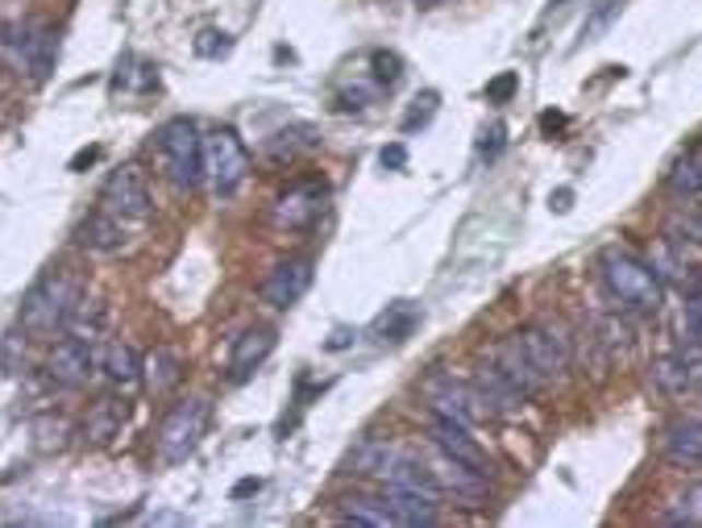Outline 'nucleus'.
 <instances>
[{"label": "nucleus", "mask_w": 702, "mask_h": 528, "mask_svg": "<svg viewBox=\"0 0 702 528\" xmlns=\"http://www.w3.org/2000/svg\"><path fill=\"white\" fill-rule=\"evenodd\" d=\"M599 279H602V288H607V296L616 300L620 308H628V313H641V317L662 313L665 283L657 279V271L644 262L641 254L620 250V246L602 250L599 254Z\"/></svg>", "instance_id": "f257e3e1"}, {"label": "nucleus", "mask_w": 702, "mask_h": 528, "mask_svg": "<svg viewBox=\"0 0 702 528\" xmlns=\"http://www.w3.org/2000/svg\"><path fill=\"white\" fill-rule=\"evenodd\" d=\"M154 154L163 163L166 179L179 191H196L204 184V138H200L196 121L175 117V121L154 129Z\"/></svg>", "instance_id": "f03ea898"}, {"label": "nucleus", "mask_w": 702, "mask_h": 528, "mask_svg": "<svg viewBox=\"0 0 702 528\" xmlns=\"http://www.w3.org/2000/svg\"><path fill=\"white\" fill-rule=\"evenodd\" d=\"M80 283L71 275H62V271H50V275H42L25 300H21V329L25 333H55V329H67V320L75 313V304H80Z\"/></svg>", "instance_id": "7ed1b4c3"}, {"label": "nucleus", "mask_w": 702, "mask_h": 528, "mask_svg": "<svg viewBox=\"0 0 702 528\" xmlns=\"http://www.w3.org/2000/svg\"><path fill=\"white\" fill-rule=\"evenodd\" d=\"M55 55H59V38L42 22H17L0 30V63H9L17 75H30L34 84L55 71Z\"/></svg>", "instance_id": "20e7f679"}, {"label": "nucleus", "mask_w": 702, "mask_h": 528, "mask_svg": "<svg viewBox=\"0 0 702 528\" xmlns=\"http://www.w3.org/2000/svg\"><path fill=\"white\" fill-rule=\"evenodd\" d=\"M208 421H212V403L200 400V396H191V400H179L171 412H166V421L159 424V458L163 462H184L187 454H196V445L200 437L208 433Z\"/></svg>", "instance_id": "39448f33"}, {"label": "nucleus", "mask_w": 702, "mask_h": 528, "mask_svg": "<svg viewBox=\"0 0 702 528\" xmlns=\"http://www.w3.org/2000/svg\"><path fill=\"white\" fill-rule=\"evenodd\" d=\"M424 400L433 408V416H449L457 424H482V421H495V412H491V403L482 400V391H478L475 383H461L454 375H429L424 379Z\"/></svg>", "instance_id": "423d86ee"}, {"label": "nucleus", "mask_w": 702, "mask_h": 528, "mask_svg": "<svg viewBox=\"0 0 702 528\" xmlns=\"http://www.w3.org/2000/svg\"><path fill=\"white\" fill-rule=\"evenodd\" d=\"M249 175V154L242 138L233 129H212L204 138V179L212 184L217 196H233L246 184Z\"/></svg>", "instance_id": "0eeeda50"}, {"label": "nucleus", "mask_w": 702, "mask_h": 528, "mask_svg": "<svg viewBox=\"0 0 702 528\" xmlns=\"http://www.w3.org/2000/svg\"><path fill=\"white\" fill-rule=\"evenodd\" d=\"M519 341L528 350V359L537 362V371L545 375L549 383H558L570 375L574 366V338H565L558 320H533L519 329Z\"/></svg>", "instance_id": "6e6552de"}, {"label": "nucleus", "mask_w": 702, "mask_h": 528, "mask_svg": "<svg viewBox=\"0 0 702 528\" xmlns=\"http://www.w3.org/2000/svg\"><path fill=\"white\" fill-rule=\"evenodd\" d=\"M104 209L113 212V216H121V221H145L154 204H150V188H145V179L138 175L133 167H117L108 179H104V191H101Z\"/></svg>", "instance_id": "1a4fd4ad"}, {"label": "nucleus", "mask_w": 702, "mask_h": 528, "mask_svg": "<svg viewBox=\"0 0 702 528\" xmlns=\"http://www.w3.org/2000/svg\"><path fill=\"white\" fill-rule=\"evenodd\" d=\"M46 375L59 383V387H83V383L96 375V350H92V341H80V338L55 341L50 354H46Z\"/></svg>", "instance_id": "9d476101"}, {"label": "nucleus", "mask_w": 702, "mask_h": 528, "mask_svg": "<svg viewBox=\"0 0 702 528\" xmlns=\"http://www.w3.org/2000/svg\"><path fill=\"white\" fill-rule=\"evenodd\" d=\"M491 362H495L507 379L516 383V391L524 396V400H537L540 391L549 387V379L537 371V362L528 359V350H524L519 333H507V338L499 341L495 350H491Z\"/></svg>", "instance_id": "9b49d317"}, {"label": "nucleus", "mask_w": 702, "mask_h": 528, "mask_svg": "<svg viewBox=\"0 0 702 528\" xmlns=\"http://www.w3.org/2000/svg\"><path fill=\"white\" fill-rule=\"evenodd\" d=\"M429 437H433L436 454H445V458H454V462L475 466L478 474H491V458H487V449L470 437V429H466V424L449 421V416H433Z\"/></svg>", "instance_id": "f8f14e48"}, {"label": "nucleus", "mask_w": 702, "mask_h": 528, "mask_svg": "<svg viewBox=\"0 0 702 528\" xmlns=\"http://www.w3.org/2000/svg\"><path fill=\"white\" fill-rule=\"evenodd\" d=\"M699 371H702V341L682 338L678 350H669L665 359L653 362V383L662 391H669V396H678V391H686L690 383L699 379Z\"/></svg>", "instance_id": "ddd939ff"}, {"label": "nucleus", "mask_w": 702, "mask_h": 528, "mask_svg": "<svg viewBox=\"0 0 702 528\" xmlns=\"http://www.w3.org/2000/svg\"><path fill=\"white\" fill-rule=\"evenodd\" d=\"M383 483H387V491L420 495V500H429V504H441V500H445V491H441V483H436L433 466H424L420 458H408V454H395L391 462H387Z\"/></svg>", "instance_id": "4468645a"}, {"label": "nucleus", "mask_w": 702, "mask_h": 528, "mask_svg": "<svg viewBox=\"0 0 702 528\" xmlns=\"http://www.w3.org/2000/svg\"><path fill=\"white\" fill-rule=\"evenodd\" d=\"M433 474H436V483H441V491H445V495L466 500L470 507H478L482 500H487V495H491V474H478L475 466L454 462V458H445V454H436Z\"/></svg>", "instance_id": "2eb2a0df"}, {"label": "nucleus", "mask_w": 702, "mask_h": 528, "mask_svg": "<svg viewBox=\"0 0 702 528\" xmlns=\"http://www.w3.org/2000/svg\"><path fill=\"white\" fill-rule=\"evenodd\" d=\"M325 212V188L320 184H295L274 200V225L279 230H308Z\"/></svg>", "instance_id": "dca6fc26"}, {"label": "nucleus", "mask_w": 702, "mask_h": 528, "mask_svg": "<svg viewBox=\"0 0 702 528\" xmlns=\"http://www.w3.org/2000/svg\"><path fill=\"white\" fill-rule=\"evenodd\" d=\"M308 288H312V262L308 258H288V262H279L267 275L262 300H267L270 308H291V304L304 300Z\"/></svg>", "instance_id": "f3484780"}, {"label": "nucleus", "mask_w": 702, "mask_h": 528, "mask_svg": "<svg viewBox=\"0 0 702 528\" xmlns=\"http://www.w3.org/2000/svg\"><path fill=\"white\" fill-rule=\"evenodd\" d=\"M274 341H279L274 329H262V325H258V329H246L242 338L233 341V350H229V379L233 383L249 379V375L274 354Z\"/></svg>", "instance_id": "a211bd4d"}, {"label": "nucleus", "mask_w": 702, "mask_h": 528, "mask_svg": "<svg viewBox=\"0 0 702 528\" xmlns=\"http://www.w3.org/2000/svg\"><path fill=\"white\" fill-rule=\"evenodd\" d=\"M75 242H80L87 254H117L125 250V225L121 216H113V212H92V216H83L80 230H75Z\"/></svg>", "instance_id": "6ab92c4d"}, {"label": "nucleus", "mask_w": 702, "mask_h": 528, "mask_svg": "<svg viewBox=\"0 0 702 528\" xmlns=\"http://www.w3.org/2000/svg\"><path fill=\"white\" fill-rule=\"evenodd\" d=\"M475 387H478V391H482V400L491 403V412H495V416H507V412H519V408L528 403V400H524V396H519V391H516V383L507 379V375L499 371L495 362H482V366H478Z\"/></svg>", "instance_id": "aec40b11"}, {"label": "nucleus", "mask_w": 702, "mask_h": 528, "mask_svg": "<svg viewBox=\"0 0 702 528\" xmlns=\"http://www.w3.org/2000/svg\"><path fill=\"white\" fill-rule=\"evenodd\" d=\"M665 458L678 466H702V421L699 416H686V421H674L665 429Z\"/></svg>", "instance_id": "412c9836"}, {"label": "nucleus", "mask_w": 702, "mask_h": 528, "mask_svg": "<svg viewBox=\"0 0 702 528\" xmlns=\"http://www.w3.org/2000/svg\"><path fill=\"white\" fill-rule=\"evenodd\" d=\"M179 379H184V359L171 345H154L142 359V383L150 396H166Z\"/></svg>", "instance_id": "4be33fe9"}, {"label": "nucleus", "mask_w": 702, "mask_h": 528, "mask_svg": "<svg viewBox=\"0 0 702 528\" xmlns=\"http://www.w3.org/2000/svg\"><path fill=\"white\" fill-rule=\"evenodd\" d=\"M125 421H129V403L125 400H96L87 421H83V437L92 445H108L113 437H121Z\"/></svg>", "instance_id": "5701e85b"}, {"label": "nucleus", "mask_w": 702, "mask_h": 528, "mask_svg": "<svg viewBox=\"0 0 702 528\" xmlns=\"http://www.w3.org/2000/svg\"><path fill=\"white\" fill-rule=\"evenodd\" d=\"M420 304H412V300H395L391 308L383 313V317L374 320V341H383V345H399V341L412 338V329L420 325Z\"/></svg>", "instance_id": "b1692460"}, {"label": "nucleus", "mask_w": 702, "mask_h": 528, "mask_svg": "<svg viewBox=\"0 0 702 528\" xmlns=\"http://www.w3.org/2000/svg\"><path fill=\"white\" fill-rule=\"evenodd\" d=\"M665 188H669V196H678V200H699L702 196V146L686 150L682 159L669 167Z\"/></svg>", "instance_id": "393cba45"}, {"label": "nucleus", "mask_w": 702, "mask_h": 528, "mask_svg": "<svg viewBox=\"0 0 702 528\" xmlns=\"http://www.w3.org/2000/svg\"><path fill=\"white\" fill-rule=\"evenodd\" d=\"M104 379L113 383V387H121V391H129L133 383H142V359H138V350L125 345V341H113V345L104 350Z\"/></svg>", "instance_id": "a878e982"}, {"label": "nucleus", "mask_w": 702, "mask_h": 528, "mask_svg": "<svg viewBox=\"0 0 702 528\" xmlns=\"http://www.w3.org/2000/svg\"><path fill=\"white\" fill-rule=\"evenodd\" d=\"M341 520L387 528V525H395V512H391V504H387V495H383V500H374V495H353V500H346V507H341Z\"/></svg>", "instance_id": "bb28decb"}, {"label": "nucleus", "mask_w": 702, "mask_h": 528, "mask_svg": "<svg viewBox=\"0 0 702 528\" xmlns=\"http://www.w3.org/2000/svg\"><path fill=\"white\" fill-rule=\"evenodd\" d=\"M395 512V525H436V504L420 500V495H403V491H383Z\"/></svg>", "instance_id": "cd10ccee"}, {"label": "nucleus", "mask_w": 702, "mask_h": 528, "mask_svg": "<svg viewBox=\"0 0 702 528\" xmlns=\"http://www.w3.org/2000/svg\"><path fill=\"white\" fill-rule=\"evenodd\" d=\"M104 325H108V313H104V304H87V300H80L75 304V313H71V320H67V329H71V338H80V341H96L104 338Z\"/></svg>", "instance_id": "c85d7f7f"}, {"label": "nucleus", "mask_w": 702, "mask_h": 528, "mask_svg": "<svg viewBox=\"0 0 702 528\" xmlns=\"http://www.w3.org/2000/svg\"><path fill=\"white\" fill-rule=\"evenodd\" d=\"M395 458V449L387 442H378V437H366V442L353 449V458H350V474H383L387 470V462Z\"/></svg>", "instance_id": "c756f323"}, {"label": "nucleus", "mask_w": 702, "mask_h": 528, "mask_svg": "<svg viewBox=\"0 0 702 528\" xmlns=\"http://www.w3.org/2000/svg\"><path fill=\"white\" fill-rule=\"evenodd\" d=\"M665 237H669V242H682V246H702V212L678 209L665 221Z\"/></svg>", "instance_id": "7c9ffc66"}, {"label": "nucleus", "mask_w": 702, "mask_h": 528, "mask_svg": "<svg viewBox=\"0 0 702 528\" xmlns=\"http://www.w3.org/2000/svg\"><path fill=\"white\" fill-rule=\"evenodd\" d=\"M678 512H669L665 520H674V525H694V520H702V483L686 486V495L678 500Z\"/></svg>", "instance_id": "2f4dec72"}, {"label": "nucleus", "mask_w": 702, "mask_h": 528, "mask_svg": "<svg viewBox=\"0 0 702 528\" xmlns=\"http://www.w3.org/2000/svg\"><path fill=\"white\" fill-rule=\"evenodd\" d=\"M682 338L702 341V292H694V296H686V308H682Z\"/></svg>", "instance_id": "473e14b6"}, {"label": "nucleus", "mask_w": 702, "mask_h": 528, "mask_svg": "<svg viewBox=\"0 0 702 528\" xmlns=\"http://www.w3.org/2000/svg\"><path fill=\"white\" fill-rule=\"evenodd\" d=\"M436 92H424V96H416V108L403 117V129H416V126H429L433 121V113H436Z\"/></svg>", "instance_id": "72a5a7b5"}, {"label": "nucleus", "mask_w": 702, "mask_h": 528, "mask_svg": "<svg viewBox=\"0 0 702 528\" xmlns=\"http://www.w3.org/2000/svg\"><path fill=\"white\" fill-rule=\"evenodd\" d=\"M516 87H519L516 71H503L499 80H491V84H487V101H491V105H503V101H512V92H516Z\"/></svg>", "instance_id": "f704fd0d"}, {"label": "nucleus", "mask_w": 702, "mask_h": 528, "mask_svg": "<svg viewBox=\"0 0 702 528\" xmlns=\"http://www.w3.org/2000/svg\"><path fill=\"white\" fill-rule=\"evenodd\" d=\"M196 55H204V59H221V55H229V38L225 34H217V30H204V34L196 38Z\"/></svg>", "instance_id": "c9c22d12"}, {"label": "nucleus", "mask_w": 702, "mask_h": 528, "mask_svg": "<svg viewBox=\"0 0 702 528\" xmlns=\"http://www.w3.org/2000/svg\"><path fill=\"white\" fill-rule=\"evenodd\" d=\"M611 17H620V4H616V0H611L607 9H599V13H595V17L586 22V30H582V38H595V34H599V30H602L607 22H611Z\"/></svg>", "instance_id": "e433bc0d"}, {"label": "nucleus", "mask_w": 702, "mask_h": 528, "mask_svg": "<svg viewBox=\"0 0 702 528\" xmlns=\"http://www.w3.org/2000/svg\"><path fill=\"white\" fill-rule=\"evenodd\" d=\"M503 133H507L503 126H491L482 133V154H487V159H495L499 150H503Z\"/></svg>", "instance_id": "4c0bfd02"}, {"label": "nucleus", "mask_w": 702, "mask_h": 528, "mask_svg": "<svg viewBox=\"0 0 702 528\" xmlns=\"http://www.w3.org/2000/svg\"><path fill=\"white\" fill-rule=\"evenodd\" d=\"M383 167H391V171L408 167V150H403V146H387V150H383Z\"/></svg>", "instance_id": "58836bf2"}, {"label": "nucleus", "mask_w": 702, "mask_h": 528, "mask_svg": "<svg viewBox=\"0 0 702 528\" xmlns=\"http://www.w3.org/2000/svg\"><path fill=\"white\" fill-rule=\"evenodd\" d=\"M258 491H262V479H242L233 486V500H246V495H258Z\"/></svg>", "instance_id": "ea45409f"}, {"label": "nucleus", "mask_w": 702, "mask_h": 528, "mask_svg": "<svg viewBox=\"0 0 702 528\" xmlns=\"http://www.w3.org/2000/svg\"><path fill=\"white\" fill-rule=\"evenodd\" d=\"M101 159V146H87V150H80L75 159H71V171H80V167H87V163H96Z\"/></svg>", "instance_id": "a19ab883"}, {"label": "nucleus", "mask_w": 702, "mask_h": 528, "mask_svg": "<svg viewBox=\"0 0 702 528\" xmlns=\"http://www.w3.org/2000/svg\"><path fill=\"white\" fill-rule=\"evenodd\" d=\"M570 200H574V191L570 188H558L553 196H549V204H553L558 212H570Z\"/></svg>", "instance_id": "79ce46f5"}, {"label": "nucleus", "mask_w": 702, "mask_h": 528, "mask_svg": "<svg viewBox=\"0 0 702 528\" xmlns=\"http://www.w3.org/2000/svg\"><path fill=\"white\" fill-rule=\"evenodd\" d=\"M540 129H545V133H553V129H565V113H545V117H540Z\"/></svg>", "instance_id": "37998d69"}, {"label": "nucleus", "mask_w": 702, "mask_h": 528, "mask_svg": "<svg viewBox=\"0 0 702 528\" xmlns=\"http://www.w3.org/2000/svg\"><path fill=\"white\" fill-rule=\"evenodd\" d=\"M565 4H570V0H549V9H545V17H558V13H565Z\"/></svg>", "instance_id": "c03bdc74"}]
</instances>
